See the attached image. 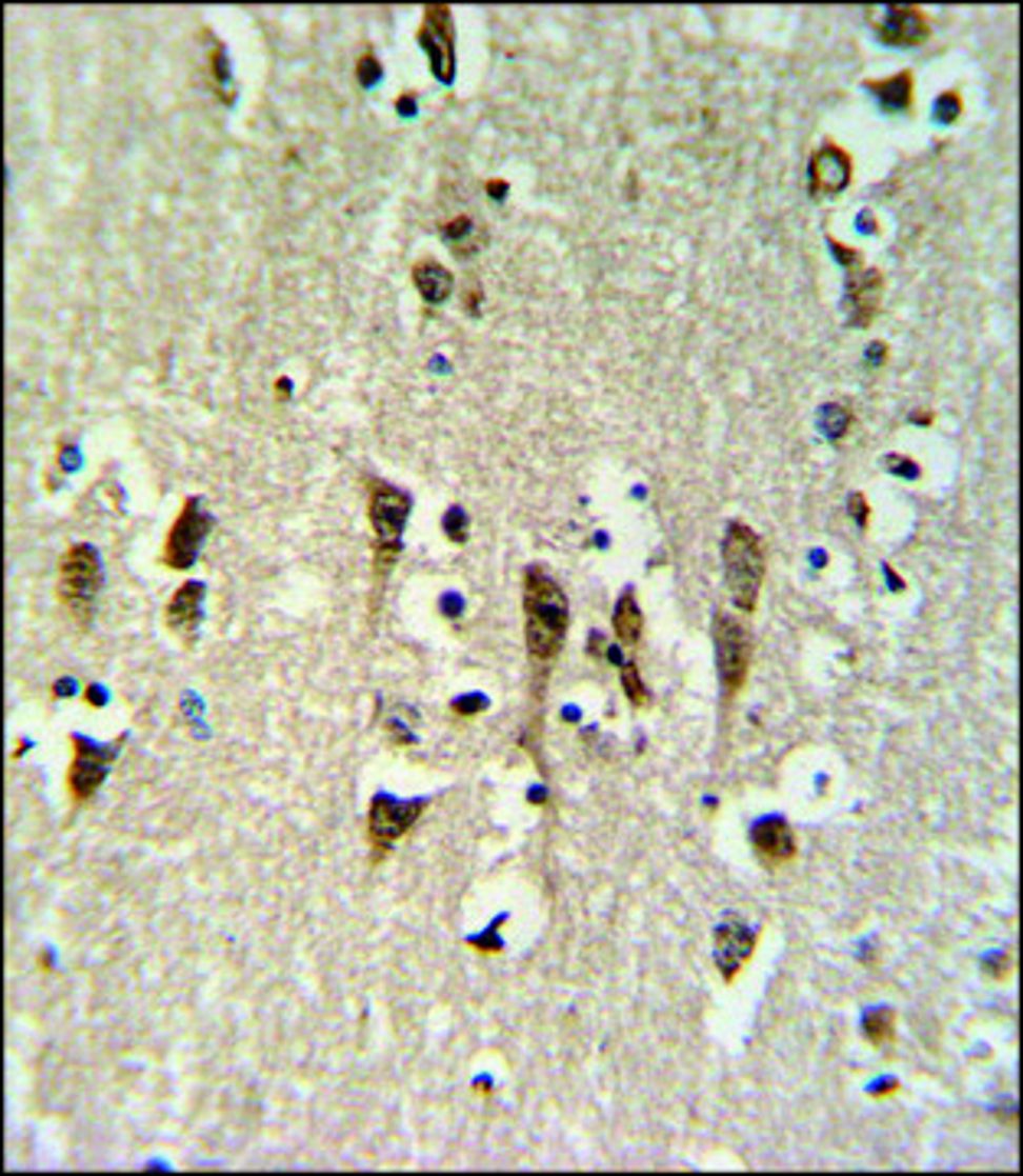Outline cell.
I'll return each mask as SVG.
<instances>
[{
  "label": "cell",
  "instance_id": "cell-1",
  "mask_svg": "<svg viewBox=\"0 0 1023 1176\" xmlns=\"http://www.w3.org/2000/svg\"><path fill=\"white\" fill-rule=\"evenodd\" d=\"M523 615H526V654L537 666H549L563 651L569 631V601L553 576L530 565L523 576Z\"/></svg>",
  "mask_w": 1023,
  "mask_h": 1176
},
{
  "label": "cell",
  "instance_id": "cell-2",
  "mask_svg": "<svg viewBox=\"0 0 1023 1176\" xmlns=\"http://www.w3.org/2000/svg\"><path fill=\"white\" fill-rule=\"evenodd\" d=\"M723 576L733 605L742 615H753L759 605V592L765 579V550L762 539L746 523H729L723 536Z\"/></svg>",
  "mask_w": 1023,
  "mask_h": 1176
},
{
  "label": "cell",
  "instance_id": "cell-3",
  "mask_svg": "<svg viewBox=\"0 0 1023 1176\" xmlns=\"http://www.w3.org/2000/svg\"><path fill=\"white\" fill-rule=\"evenodd\" d=\"M413 514V500L406 491H399L386 481H374L369 484V497H366V517H369V526H374V565H377V576H386L393 569L399 550H402V530H406V520Z\"/></svg>",
  "mask_w": 1023,
  "mask_h": 1176
},
{
  "label": "cell",
  "instance_id": "cell-4",
  "mask_svg": "<svg viewBox=\"0 0 1023 1176\" xmlns=\"http://www.w3.org/2000/svg\"><path fill=\"white\" fill-rule=\"evenodd\" d=\"M102 589V565L99 553L88 543H73L63 559H59V579H56V595L59 605L69 612L73 621L85 624L96 609V595Z\"/></svg>",
  "mask_w": 1023,
  "mask_h": 1176
},
{
  "label": "cell",
  "instance_id": "cell-5",
  "mask_svg": "<svg viewBox=\"0 0 1023 1176\" xmlns=\"http://www.w3.org/2000/svg\"><path fill=\"white\" fill-rule=\"evenodd\" d=\"M713 644H717V671H720V686L726 699H733L742 683L749 677V663H753V641L749 631L742 627L739 618L717 612L713 618Z\"/></svg>",
  "mask_w": 1023,
  "mask_h": 1176
},
{
  "label": "cell",
  "instance_id": "cell-6",
  "mask_svg": "<svg viewBox=\"0 0 1023 1176\" xmlns=\"http://www.w3.org/2000/svg\"><path fill=\"white\" fill-rule=\"evenodd\" d=\"M428 808L425 798L419 801H396V798H386V794H377L374 801H369V814H366V840L374 846V860L389 853V846L406 837L413 831V823L422 817V811Z\"/></svg>",
  "mask_w": 1023,
  "mask_h": 1176
},
{
  "label": "cell",
  "instance_id": "cell-7",
  "mask_svg": "<svg viewBox=\"0 0 1023 1176\" xmlns=\"http://www.w3.org/2000/svg\"><path fill=\"white\" fill-rule=\"evenodd\" d=\"M209 514L203 511L200 497H187L180 506L177 520L170 523L167 530V539H164V550H161V562L167 569H190L200 556V546L209 533Z\"/></svg>",
  "mask_w": 1023,
  "mask_h": 1176
},
{
  "label": "cell",
  "instance_id": "cell-8",
  "mask_svg": "<svg viewBox=\"0 0 1023 1176\" xmlns=\"http://www.w3.org/2000/svg\"><path fill=\"white\" fill-rule=\"evenodd\" d=\"M118 745L121 742H112V745H96L82 736H73V765H69V775H66V788H69V798L76 804H85L92 794H96L112 769V761L118 755Z\"/></svg>",
  "mask_w": 1023,
  "mask_h": 1176
},
{
  "label": "cell",
  "instance_id": "cell-9",
  "mask_svg": "<svg viewBox=\"0 0 1023 1176\" xmlns=\"http://www.w3.org/2000/svg\"><path fill=\"white\" fill-rule=\"evenodd\" d=\"M419 46L428 53L432 76L439 82L455 79V20L445 4H428L419 23Z\"/></svg>",
  "mask_w": 1023,
  "mask_h": 1176
},
{
  "label": "cell",
  "instance_id": "cell-10",
  "mask_svg": "<svg viewBox=\"0 0 1023 1176\" xmlns=\"http://www.w3.org/2000/svg\"><path fill=\"white\" fill-rule=\"evenodd\" d=\"M756 941H759V932H753L742 918L729 915L726 921H720V929H717V971H720L723 983H736L742 968L753 961Z\"/></svg>",
  "mask_w": 1023,
  "mask_h": 1176
},
{
  "label": "cell",
  "instance_id": "cell-11",
  "mask_svg": "<svg viewBox=\"0 0 1023 1176\" xmlns=\"http://www.w3.org/2000/svg\"><path fill=\"white\" fill-rule=\"evenodd\" d=\"M850 180H854L850 154L841 144L827 141L811 157V194H818V197H837V194H844V190L850 186Z\"/></svg>",
  "mask_w": 1023,
  "mask_h": 1176
},
{
  "label": "cell",
  "instance_id": "cell-12",
  "mask_svg": "<svg viewBox=\"0 0 1023 1176\" xmlns=\"http://www.w3.org/2000/svg\"><path fill=\"white\" fill-rule=\"evenodd\" d=\"M753 850L762 866L779 870V866H788L798 856V840L782 817H765L753 828Z\"/></svg>",
  "mask_w": 1023,
  "mask_h": 1176
},
{
  "label": "cell",
  "instance_id": "cell-13",
  "mask_svg": "<svg viewBox=\"0 0 1023 1176\" xmlns=\"http://www.w3.org/2000/svg\"><path fill=\"white\" fill-rule=\"evenodd\" d=\"M877 14V34L889 46H919L928 37V17L922 7H886Z\"/></svg>",
  "mask_w": 1023,
  "mask_h": 1176
},
{
  "label": "cell",
  "instance_id": "cell-14",
  "mask_svg": "<svg viewBox=\"0 0 1023 1176\" xmlns=\"http://www.w3.org/2000/svg\"><path fill=\"white\" fill-rule=\"evenodd\" d=\"M203 595L206 589L200 582H183L164 609V621H167V631L177 634L183 644H194L197 638V627H200V609H203Z\"/></svg>",
  "mask_w": 1023,
  "mask_h": 1176
},
{
  "label": "cell",
  "instance_id": "cell-15",
  "mask_svg": "<svg viewBox=\"0 0 1023 1176\" xmlns=\"http://www.w3.org/2000/svg\"><path fill=\"white\" fill-rule=\"evenodd\" d=\"M847 298H850V324L870 327L880 311V298H883V275L877 268H866V272L854 268L847 281Z\"/></svg>",
  "mask_w": 1023,
  "mask_h": 1176
},
{
  "label": "cell",
  "instance_id": "cell-16",
  "mask_svg": "<svg viewBox=\"0 0 1023 1176\" xmlns=\"http://www.w3.org/2000/svg\"><path fill=\"white\" fill-rule=\"evenodd\" d=\"M413 284L419 288L425 304H442L455 288V275L436 259H419L413 265Z\"/></svg>",
  "mask_w": 1023,
  "mask_h": 1176
},
{
  "label": "cell",
  "instance_id": "cell-17",
  "mask_svg": "<svg viewBox=\"0 0 1023 1176\" xmlns=\"http://www.w3.org/2000/svg\"><path fill=\"white\" fill-rule=\"evenodd\" d=\"M611 624H615V638H618V641L628 644V647H638L641 631H644V615H641V609H638L635 589L622 592V598L615 601V618H611Z\"/></svg>",
  "mask_w": 1023,
  "mask_h": 1176
},
{
  "label": "cell",
  "instance_id": "cell-18",
  "mask_svg": "<svg viewBox=\"0 0 1023 1176\" xmlns=\"http://www.w3.org/2000/svg\"><path fill=\"white\" fill-rule=\"evenodd\" d=\"M912 73L906 69V73H896V76H889V79H880V82H866V88H870L877 99H880V105L886 108V112H909L912 108Z\"/></svg>",
  "mask_w": 1023,
  "mask_h": 1176
},
{
  "label": "cell",
  "instance_id": "cell-19",
  "mask_svg": "<svg viewBox=\"0 0 1023 1176\" xmlns=\"http://www.w3.org/2000/svg\"><path fill=\"white\" fill-rule=\"evenodd\" d=\"M863 1036L870 1045L883 1049L896 1039V1010L889 1006H880V1010H870L863 1016Z\"/></svg>",
  "mask_w": 1023,
  "mask_h": 1176
},
{
  "label": "cell",
  "instance_id": "cell-20",
  "mask_svg": "<svg viewBox=\"0 0 1023 1176\" xmlns=\"http://www.w3.org/2000/svg\"><path fill=\"white\" fill-rule=\"evenodd\" d=\"M821 422H824V435H830V438H844L847 428H850V422H854V416H850V408H847V405L830 402V405H824Z\"/></svg>",
  "mask_w": 1023,
  "mask_h": 1176
},
{
  "label": "cell",
  "instance_id": "cell-21",
  "mask_svg": "<svg viewBox=\"0 0 1023 1176\" xmlns=\"http://www.w3.org/2000/svg\"><path fill=\"white\" fill-rule=\"evenodd\" d=\"M622 686H625V696H628V703H631L635 710L647 706V686H644V680H641V674H638V663H635V660H628V663L622 666Z\"/></svg>",
  "mask_w": 1023,
  "mask_h": 1176
},
{
  "label": "cell",
  "instance_id": "cell-22",
  "mask_svg": "<svg viewBox=\"0 0 1023 1176\" xmlns=\"http://www.w3.org/2000/svg\"><path fill=\"white\" fill-rule=\"evenodd\" d=\"M380 76H383V66L377 62L374 49H363V56L357 59V79H360V85H374Z\"/></svg>",
  "mask_w": 1023,
  "mask_h": 1176
},
{
  "label": "cell",
  "instance_id": "cell-23",
  "mask_svg": "<svg viewBox=\"0 0 1023 1176\" xmlns=\"http://www.w3.org/2000/svg\"><path fill=\"white\" fill-rule=\"evenodd\" d=\"M209 62H213V79H216V88H220V95L226 99V79H229V59H226V49L216 43L213 46V53H209Z\"/></svg>",
  "mask_w": 1023,
  "mask_h": 1176
},
{
  "label": "cell",
  "instance_id": "cell-24",
  "mask_svg": "<svg viewBox=\"0 0 1023 1176\" xmlns=\"http://www.w3.org/2000/svg\"><path fill=\"white\" fill-rule=\"evenodd\" d=\"M936 115H939V121H955L958 115H961V95L958 92H945L942 99H939V105H936Z\"/></svg>",
  "mask_w": 1023,
  "mask_h": 1176
},
{
  "label": "cell",
  "instance_id": "cell-25",
  "mask_svg": "<svg viewBox=\"0 0 1023 1176\" xmlns=\"http://www.w3.org/2000/svg\"><path fill=\"white\" fill-rule=\"evenodd\" d=\"M886 471L899 474V478H919V467L903 455H886Z\"/></svg>",
  "mask_w": 1023,
  "mask_h": 1176
},
{
  "label": "cell",
  "instance_id": "cell-26",
  "mask_svg": "<svg viewBox=\"0 0 1023 1176\" xmlns=\"http://www.w3.org/2000/svg\"><path fill=\"white\" fill-rule=\"evenodd\" d=\"M445 533H448L452 543H461V539H464V514H461V506H452V511H448Z\"/></svg>",
  "mask_w": 1023,
  "mask_h": 1176
},
{
  "label": "cell",
  "instance_id": "cell-27",
  "mask_svg": "<svg viewBox=\"0 0 1023 1176\" xmlns=\"http://www.w3.org/2000/svg\"><path fill=\"white\" fill-rule=\"evenodd\" d=\"M472 226H475V222H472L468 216H461V219H452L448 226H445V236H448V239H452L455 245H461V239L472 233ZM455 252H458V248H455Z\"/></svg>",
  "mask_w": 1023,
  "mask_h": 1176
},
{
  "label": "cell",
  "instance_id": "cell-28",
  "mask_svg": "<svg viewBox=\"0 0 1023 1176\" xmlns=\"http://www.w3.org/2000/svg\"><path fill=\"white\" fill-rule=\"evenodd\" d=\"M984 971L995 974L998 980H1007L1014 974V955H1007V951H1004V955H998V961H987Z\"/></svg>",
  "mask_w": 1023,
  "mask_h": 1176
},
{
  "label": "cell",
  "instance_id": "cell-29",
  "mask_svg": "<svg viewBox=\"0 0 1023 1176\" xmlns=\"http://www.w3.org/2000/svg\"><path fill=\"white\" fill-rule=\"evenodd\" d=\"M850 517H857L860 530L870 526V503H866L863 494H854V497H850Z\"/></svg>",
  "mask_w": 1023,
  "mask_h": 1176
},
{
  "label": "cell",
  "instance_id": "cell-30",
  "mask_svg": "<svg viewBox=\"0 0 1023 1176\" xmlns=\"http://www.w3.org/2000/svg\"><path fill=\"white\" fill-rule=\"evenodd\" d=\"M830 248H834V256L841 259V262H844V265H847L850 272H854V268H860V256H857V252H854L850 245H844V242L830 239Z\"/></svg>",
  "mask_w": 1023,
  "mask_h": 1176
},
{
  "label": "cell",
  "instance_id": "cell-31",
  "mask_svg": "<svg viewBox=\"0 0 1023 1176\" xmlns=\"http://www.w3.org/2000/svg\"><path fill=\"white\" fill-rule=\"evenodd\" d=\"M487 190H490V194H494V200H504V194H507V183H504V180H490V183H487Z\"/></svg>",
  "mask_w": 1023,
  "mask_h": 1176
},
{
  "label": "cell",
  "instance_id": "cell-32",
  "mask_svg": "<svg viewBox=\"0 0 1023 1176\" xmlns=\"http://www.w3.org/2000/svg\"><path fill=\"white\" fill-rule=\"evenodd\" d=\"M896 1092H899V1085H896V1082H886V1089H877L874 1095H877V1098H886V1095H896Z\"/></svg>",
  "mask_w": 1023,
  "mask_h": 1176
}]
</instances>
